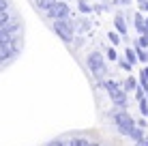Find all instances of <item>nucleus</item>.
I'll return each mask as SVG.
<instances>
[{"label":"nucleus","mask_w":148,"mask_h":146,"mask_svg":"<svg viewBox=\"0 0 148 146\" xmlns=\"http://www.w3.org/2000/svg\"><path fill=\"white\" fill-rule=\"evenodd\" d=\"M114 123H116V129L122 133V135H131V131L135 129V120L131 118V114L127 112V110H118V112H114Z\"/></svg>","instance_id":"nucleus-3"},{"label":"nucleus","mask_w":148,"mask_h":146,"mask_svg":"<svg viewBox=\"0 0 148 146\" xmlns=\"http://www.w3.org/2000/svg\"><path fill=\"white\" fill-rule=\"evenodd\" d=\"M133 22H135V30H137L140 34H148V28H146V17H142V13H135Z\"/></svg>","instance_id":"nucleus-7"},{"label":"nucleus","mask_w":148,"mask_h":146,"mask_svg":"<svg viewBox=\"0 0 148 146\" xmlns=\"http://www.w3.org/2000/svg\"><path fill=\"white\" fill-rule=\"evenodd\" d=\"M88 28H90V22H88V19H79V24H77V30H79V32H86Z\"/></svg>","instance_id":"nucleus-17"},{"label":"nucleus","mask_w":148,"mask_h":146,"mask_svg":"<svg viewBox=\"0 0 148 146\" xmlns=\"http://www.w3.org/2000/svg\"><path fill=\"white\" fill-rule=\"evenodd\" d=\"M45 146H64V142L62 140H52V142H47Z\"/></svg>","instance_id":"nucleus-22"},{"label":"nucleus","mask_w":148,"mask_h":146,"mask_svg":"<svg viewBox=\"0 0 148 146\" xmlns=\"http://www.w3.org/2000/svg\"><path fill=\"white\" fill-rule=\"evenodd\" d=\"M116 2H118V4H129L131 0H116Z\"/></svg>","instance_id":"nucleus-28"},{"label":"nucleus","mask_w":148,"mask_h":146,"mask_svg":"<svg viewBox=\"0 0 148 146\" xmlns=\"http://www.w3.org/2000/svg\"><path fill=\"white\" fill-rule=\"evenodd\" d=\"M108 39L112 41V45H118V43H120V34H118V32H110Z\"/></svg>","instance_id":"nucleus-18"},{"label":"nucleus","mask_w":148,"mask_h":146,"mask_svg":"<svg viewBox=\"0 0 148 146\" xmlns=\"http://www.w3.org/2000/svg\"><path fill=\"white\" fill-rule=\"evenodd\" d=\"M69 146H99L97 142H88V140H82V138H77V140H71V144Z\"/></svg>","instance_id":"nucleus-13"},{"label":"nucleus","mask_w":148,"mask_h":146,"mask_svg":"<svg viewBox=\"0 0 148 146\" xmlns=\"http://www.w3.org/2000/svg\"><path fill=\"white\" fill-rule=\"evenodd\" d=\"M125 56H127V60H129L131 64H135V62H137V54H135V49H127Z\"/></svg>","instance_id":"nucleus-16"},{"label":"nucleus","mask_w":148,"mask_h":146,"mask_svg":"<svg viewBox=\"0 0 148 146\" xmlns=\"http://www.w3.org/2000/svg\"><path fill=\"white\" fill-rule=\"evenodd\" d=\"M135 146H148V138H144V140H140V142H135Z\"/></svg>","instance_id":"nucleus-25"},{"label":"nucleus","mask_w":148,"mask_h":146,"mask_svg":"<svg viewBox=\"0 0 148 146\" xmlns=\"http://www.w3.org/2000/svg\"><path fill=\"white\" fill-rule=\"evenodd\" d=\"M129 138H133L135 142H140V140H144V127H140V125H135V129L131 131Z\"/></svg>","instance_id":"nucleus-10"},{"label":"nucleus","mask_w":148,"mask_h":146,"mask_svg":"<svg viewBox=\"0 0 148 146\" xmlns=\"http://www.w3.org/2000/svg\"><path fill=\"white\" fill-rule=\"evenodd\" d=\"M52 28H54V32L58 34V37L62 39L64 43H71V41H73V37H75V24L71 22L69 17H62V19H54Z\"/></svg>","instance_id":"nucleus-1"},{"label":"nucleus","mask_w":148,"mask_h":146,"mask_svg":"<svg viewBox=\"0 0 148 146\" xmlns=\"http://www.w3.org/2000/svg\"><path fill=\"white\" fill-rule=\"evenodd\" d=\"M45 15H47L49 19H62V17H69L71 15V9H69L67 2H58V0H56V4Z\"/></svg>","instance_id":"nucleus-5"},{"label":"nucleus","mask_w":148,"mask_h":146,"mask_svg":"<svg viewBox=\"0 0 148 146\" xmlns=\"http://www.w3.org/2000/svg\"><path fill=\"white\" fill-rule=\"evenodd\" d=\"M140 112H142V116H148V99L144 97V99H140Z\"/></svg>","instance_id":"nucleus-15"},{"label":"nucleus","mask_w":148,"mask_h":146,"mask_svg":"<svg viewBox=\"0 0 148 146\" xmlns=\"http://www.w3.org/2000/svg\"><path fill=\"white\" fill-rule=\"evenodd\" d=\"M137 45H140V47H148V34H140V39H137Z\"/></svg>","instance_id":"nucleus-20"},{"label":"nucleus","mask_w":148,"mask_h":146,"mask_svg":"<svg viewBox=\"0 0 148 146\" xmlns=\"http://www.w3.org/2000/svg\"><path fill=\"white\" fill-rule=\"evenodd\" d=\"M77 4H79V11H82V13H90V11H92V7H90V4H86L84 0H79Z\"/></svg>","instance_id":"nucleus-19"},{"label":"nucleus","mask_w":148,"mask_h":146,"mask_svg":"<svg viewBox=\"0 0 148 146\" xmlns=\"http://www.w3.org/2000/svg\"><path fill=\"white\" fill-rule=\"evenodd\" d=\"M140 7H142V11H148V0H146L144 4H140Z\"/></svg>","instance_id":"nucleus-27"},{"label":"nucleus","mask_w":148,"mask_h":146,"mask_svg":"<svg viewBox=\"0 0 148 146\" xmlns=\"http://www.w3.org/2000/svg\"><path fill=\"white\" fill-rule=\"evenodd\" d=\"M108 58H110V60H116V58H118V56H116V52H114V47L108 49Z\"/></svg>","instance_id":"nucleus-23"},{"label":"nucleus","mask_w":148,"mask_h":146,"mask_svg":"<svg viewBox=\"0 0 148 146\" xmlns=\"http://www.w3.org/2000/svg\"><path fill=\"white\" fill-rule=\"evenodd\" d=\"M142 80H146V82H148V64L144 67V71H142Z\"/></svg>","instance_id":"nucleus-24"},{"label":"nucleus","mask_w":148,"mask_h":146,"mask_svg":"<svg viewBox=\"0 0 148 146\" xmlns=\"http://www.w3.org/2000/svg\"><path fill=\"white\" fill-rule=\"evenodd\" d=\"M86 64H88V69L97 75V77H101V75L105 73V60H103V56H101L99 52H90L88 58H86Z\"/></svg>","instance_id":"nucleus-4"},{"label":"nucleus","mask_w":148,"mask_h":146,"mask_svg":"<svg viewBox=\"0 0 148 146\" xmlns=\"http://www.w3.org/2000/svg\"><path fill=\"white\" fill-rule=\"evenodd\" d=\"M11 41H13V34L7 32V30L0 26V45H2V43H11Z\"/></svg>","instance_id":"nucleus-12"},{"label":"nucleus","mask_w":148,"mask_h":146,"mask_svg":"<svg viewBox=\"0 0 148 146\" xmlns=\"http://www.w3.org/2000/svg\"><path fill=\"white\" fill-rule=\"evenodd\" d=\"M7 22H11V15H9V9H0V26H4Z\"/></svg>","instance_id":"nucleus-14"},{"label":"nucleus","mask_w":148,"mask_h":146,"mask_svg":"<svg viewBox=\"0 0 148 146\" xmlns=\"http://www.w3.org/2000/svg\"><path fill=\"white\" fill-rule=\"evenodd\" d=\"M0 9H9V2H7V0H0Z\"/></svg>","instance_id":"nucleus-26"},{"label":"nucleus","mask_w":148,"mask_h":146,"mask_svg":"<svg viewBox=\"0 0 148 146\" xmlns=\"http://www.w3.org/2000/svg\"><path fill=\"white\" fill-rule=\"evenodd\" d=\"M34 4H37V9L39 11H43V13H47L49 9L56 4V0H34Z\"/></svg>","instance_id":"nucleus-8"},{"label":"nucleus","mask_w":148,"mask_h":146,"mask_svg":"<svg viewBox=\"0 0 148 146\" xmlns=\"http://www.w3.org/2000/svg\"><path fill=\"white\" fill-rule=\"evenodd\" d=\"M103 88L108 90V95H110L112 103H114L116 108H122V110L127 108V90L122 88V86H118L116 82L108 80V82H103Z\"/></svg>","instance_id":"nucleus-2"},{"label":"nucleus","mask_w":148,"mask_h":146,"mask_svg":"<svg viewBox=\"0 0 148 146\" xmlns=\"http://www.w3.org/2000/svg\"><path fill=\"white\" fill-rule=\"evenodd\" d=\"M101 2H103V0H101Z\"/></svg>","instance_id":"nucleus-30"},{"label":"nucleus","mask_w":148,"mask_h":146,"mask_svg":"<svg viewBox=\"0 0 148 146\" xmlns=\"http://www.w3.org/2000/svg\"><path fill=\"white\" fill-rule=\"evenodd\" d=\"M114 26H116V32H118V34L127 37V24H125V15H122V13H116V17H114Z\"/></svg>","instance_id":"nucleus-6"},{"label":"nucleus","mask_w":148,"mask_h":146,"mask_svg":"<svg viewBox=\"0 0 148 146\" xmlns=\"http://www.w3.org/2000/svg\"><path fill=\"white\" fill-rule=\"evenodd\" d=\"M135 54H137V60H140L142 64H148V52H146V47L135 45Z\"/></svg>","instance_id":"nucleus-9"},{"label":"nucleus","mask_w":148,"mask_h":146,"mask_svg":"<svg viewBox=\"0 0 148 146\" xmlns=\"http://www.w3.org/2000/svg\"><path fill=\"white\" fill-rule=\"evenodd\" d=\"M118 64H120V69H125V71H131V67H133V64H131L129 60H125V58H122Z\"/></svg>","instance_id":"nucleus-21"},{"label":"nucleus","mask_w":148,"mask_h":146,"mask_svg":"<svg viewBox=\"0 0 148 146\" xmlns=\"http://www.w3.org/2000/svg\"><path fill=\"white\" fill-rule=\"evenodd\" d=\"M137 2H140V4H144V2H146V0H137Z\"/></svg>","instance_id":"nucleus-29"},{"label":"nucleus","mask_w":148,"mask_h":146,"mask_svg":"<svg viewBox=\"0 0 148 146\" xmlns=\"http://www.w3.org/2000/svg\"><path fill=\"white\" fill-rule=\"evenodd\" d=\"M122 88H125L127 93L135 90V88H137V82H135V77H127V80H125V84H122Z\"/></svg>","instance_id":"nucleus-11"}]
</instances>
